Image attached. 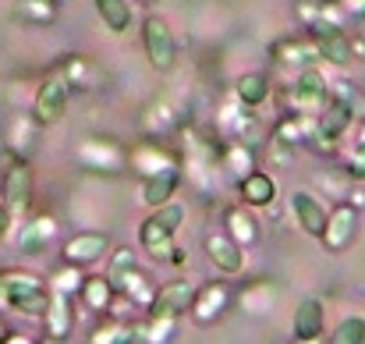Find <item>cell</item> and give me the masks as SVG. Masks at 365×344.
<instances>
[{"instance_id": "obj_26", "label": "cell", "mask_w": 365, "mask_h": 344, "mask_svg": "<svg viewBox=\"0 0 365 344\" xmlns=\"http://www.w3.org/2000/svg\"><path fill=\"white\" fill-rule=\"evenodd\" d=\"M224 231H227L242 248H255V245H259V238H262L259 221H255L245 206H227V210H224Z\"/></svg>"}, {"instance_id": "obj_30", "label": "cell", "mask_w": 365, "mask_h": 344, "mask_svg": "<svg viewBox=\"0 0 365 344\" xmlns=\"http://www.w3.org/2000/svg\"><path fill=\"white\" fill-rule=\"evenodd\" d=\"M269 93H273V86H269V75H262V71H248V75H238V82H235V96H238V103L245 107H262L266 100H269Z\"/></svg>"}, {"instance_id": "obj_21", "label": "cell", "mask_w": 365, "mask_h": 344, "mask_svg": "<svg viewBox=\"0 0 365 344\" xmlns=\"http://www.w3.org/2000/svg\"><path fill=\"white\" fill-rule=\"evenodd\" d=\"M269 57H273V64H280V68H287V71H298V68L316 64V61H319V50L312 46V39H294V36H287V39H277V43L269 46Z\"/></svg>"}, {"instance_id": "obj_27", "label": "cell", "mask_w": 365, "mask_h": 344, "mask_svg": "<svg viewBox=\"0 0 365 344\" xmlns=\"http://www.w3.org/2000/svg\"><path fill=\"white\" fill-rule=\"evenodd\" d=\"M78 298H82V305L86 309H93V313H110L114 309V298H118V291H114V284H110V277L103 273H96V277H82V288H78Z\"/></svg>"}, {"instance_id": "obj_16", "label": "cell", "mask_w": 365, "mask_h": 344, "mask_svg": "<svg viewBox=\"0 0 365 344\" xmlns=\"http://www.w3.org/2000/svg\"><path fill=\"white\" fill-rule=\"evenodd\" d=\"M57 238V217L50 213H39L25 224H18V234H14V245L21 256H43V248Z\"/></svg>"}, {"instance_id": "obj_14", "label": "cell", "mask_w": 365, "mask_h": 344, "mask_svg": "<svg viewBox=\"0 0 365 344\" xmlns=\"http://www.w3.org/2000/svg\"><path fill=\"white\" fill-rule=\"evenodd\" d=\"M269 142L273 146H284V149H298L305 142L316 138V114H280L277 124L269 128Z\"/></svg>"}, {"instance_id": "obj_8", "label": "cell", "mask_w": 365, "mask_h": 344, "mask_svg": "<svg viewBox=\"0 0 365 344\" xmlns=\"http://www.w3.org/2000/svg\"><path fill=\"white\" fill-rule=\"evenodd\" d=\"M355 238H359V210H355L348 199H341V203L327 213V228L319 234V241H323V248H327L330 256H341V252H348V248L355 245Z\"/></svg>"}, {"instance_id": "obj_34", "label": "cell", "mask_w": 365, "mask_h": 344, "mask_svg": "<svg viewBox=\"0 0 365 344\" xmlns=\"http://www.w3.org/2000/svg\"><path fill=\"white\" fill-rule=\"evenodd\" d=\"M82 266H71V263H64L53 277H50V291H64V295H71V298H78V288H82Z\"/></svg>"}, {"instance_id": "obj_35", "label": "cell", "mask_w": 365, "mask_h": 344, "mask_svg": "<svg viewBox=\"0 0 365 344\" xmlns=\"http://www.w3.org/2000/svg\"><path fill=\"white\" fill-rule=\"evenodd\" d=\"M330 344H365V320L362 316H344V320L334 327Z\"/></svg>"}, {"instance_id": "obj_37", "label": "cell", "mask_w": 365, "mask_h": 344, "mask_svg": "<svg viewBox=\"0 0 365 344\" xmlns=\"http://www.w3.org/2000/svg\"><path fill=\"white\" fill-rule=\"evenodd\" d=\"M337 7H341V14L351 21H365V0H337Z\"/></svg>"}, {"instance_id": "obj_41", "label": "cell", "mask_w": 365, "mask_h": 344, "mask_svg": "<svg viewBox=\"0 0 365 344\" xmlns=\"http://www.w3.org/2000/svg\"><path fill=\"white\" fill-rule=\"evenodd\" d=\"M138 4H149V0H138Z\"/></svg>"}, {"instance_id": "obj_24", "label": "cell", "mask_w": 365, "mask_h": 344, "mask_svg": "<svg viewBox=\"0 0 365 344\" xmlns=\"http://www.w3.org/2000/svg\"><path fill=\"white\" fill-rule=\"evenodd\" d=\"M61 75L68 79L71 93H93L96 86H103V71H100V64L89 61V57H82V54H71V57L64 61Z\"/></svg>"}, {"instance_id": "obj_9", "label": "cell", "mask_w": 365, "mask_h": 344, "mask_svg": "<svg viewBox=\"0 0 365 344\" xmlns=\"http://www.w3.org/2000/svg\"><path fill=\"white\" fill-rule=\"evenodd\" d=\"M199 284L195 280H167L163 288L153 291L149 305H145V316H160V320H181L188 309H192V298H195Z\"/></svg>"}, {"instance_id": "obj_28", "label": "cell", "mask_w": 365, "mask_h": 344, "mask_svg": "<svg viewBox=\"0 0 365 344\" xmlns=\"http://www.w3.org/2000/svg\"><path fill=\"white\" fill-rule=\"evenodd\" d=\"M93 344H135V320H124L114 313H103V320L89 334Z\"/></svg>"}, {"instance_id": "obj_36", "label": "cell", "mask_w": 365, "mask_h": 344, "mask_svg": "<svg viewBox=\"0 0 365 344\" xmlns=\"http://www.w3.org/2000/svg\"><path fill=\"white\" fill-rule=\"evenodd\" d=\"M344 174L351 178V181H365V149H351L348 156H344Z\"/></svg>"}, {"instance_id": "obj_39", "label": "cell", "mask_w": 365, "mask_h": 344, "mask_svg": "<svg viewBox=\"0 0 365 344\" xmlns=\"http://www.w3.org/2000/svg\"><path fill=\"white\" fill-rule=\"evenodd\" d=\"M11 224H14V217H11V210H7V206L0 203V238H4V234L11 231Z\"/></svg>"}, {"instance_id": "obj_1", "label": "cell", "mask_w": 365, "mask_h": 344, "mask_svg": "<svg viewBox=\"0 0 365 344\" xmlns=\"http://www.w3.org/2000/svg\"><path fill=\"white\" fill-rule=\"evenodd\" d=\"M185 224V206L181 203H160L153 206V213L138 224V245L153 256V259H167V263H185V252L174 245V234Z\"/></svg>"}, {"instance_id": "obj_19", "label": "cell", "mask_w": 365, "mask_h": 344, "mask_svg": "<svg viewBox=\"0 0 365 344\" xmlns=\"http://www.w3.org/2000/svg\"><path fill=\"white\" fill-rule=\"evenodd\" d=\"M71 295L64 291H50V305L43 313V334L50 341H68L71 338V327H75V313H71Z\"/></svg>"}, {"instance_id": "obj_32", "label": "cell", "mask_w": 365, "mask_h": 344, "mask_svg": "<svg viewBox=\"0 0 365 344\" xmlns=\"http://www.w3.org/2000/svg\"><path fill=\"white\" fill-rule=\"evenodd\" d=\"M57 0H18L14 4V18L21 25H53L57 18Z\"/></svg>"}, {"instance_id": "obj_17", "label": "cell", "mask_w": 365, "mask_h": 344, "mask_svg": "<svg viewBox=\"0 0 365 344\" xmlns=\"http://www.w3.org/2000/svg\"><path fill=\"white\" fill-rule=\"evenodd\" d=\"M110 284H114V291H118V298H124L128 305H135V309H145L149 305V298H153V280H149V273L145 270H138V263H131L128 270L121 273H114L110 277Z\"/></svg>"}, {"instance_id": "obj_42", "label": "cell", "mask_w": 365, "mask_h": 344, "mask_svg": "<svg viewBox=\"0 0 365 344\" xmlns=\"http://www.w3.org/2000/svg\"><path fill=\"white\" fill-rule=\"evenodd\" d=\"M57 4H64V0H57Z\"/></svg>"}, {"instance_id": "obj_31", "label": "cell", "mask_w": 365, "mask_h": 344, "mask_svg": "<svg viewBox=\"0 0 365 344\" xmlns=\"http://www.w3.org/2000/svg\"><path fill=\"white\" fill-rule=\"evenodd\" d=\"M178 185H181V171H163V174H153V178H145L142 181V203L153 210V206H160V203H170V196L178 192Z\"/></svg>"}, {"instance_id": "obj_2", "label": "cell", "mask_w": 365, "mask_h": 344, "mask_svg": "<svg viewBox=\"0 0 365 344\" xmlns=\"http://www.w3.org/2000/svg\"><path fill=\"white\" fill-rule=\"evenodd\" d=\"M75 163L89 174H121L128 171V146L107 135H86L75 146Z\"/></svg>"}, {"instance_id": "obj_11", "label": "cell", "mask_w": 365, "mask_h": 344, "mask_svg": "<svg viewBox=\"0 0 365 344\" xmlns=\"http://www.w3.org/2000/svg\"><path fill=\"white\" fill-rule=\"evenodd\" d=\"M188 124V103H178L170 96L156 100L145 114H142V135L149 138H167L174 131H181Z\"/></svg>"}, {"instance_id": "obj_20", "label": "cell", "mask_w": 365, "mask_h": 344, "mask_svg": "<svg viewBox=\"0 0 365 344\" xmlns=\"http://www.w3.org/2000/svg\"><path fill=\"white\" fill-rule=\"evenodd\" d=\"M273 302H277V284L269 280V277H255V280H248L245 288L235 291V305L248 313V316H266V313H273Z\"/></svg>"}, {"instance_id": "obj_33", "label": "cell", "mask_w": 365, "mask_h": 344, "mask_svg": "<svg viewBox=\"0 0 365 344\" xmlns=\"http://www.w3.org/2000/svg\"><path fill=\"white\" fill-rule=\"evenodd\" d=\"M93 4H96V14L103 18V25L110 32L124 36L131 29V4L128 0H93Z\"/></svg>"}, {"instance_id": "obj_4", "label": "cell", "mask_w": 365, "mask_h": 344, "mask_svg": "<svg viewBox=\"0 0 365 344\" xmlns=\"http://www.w3.org/2000/svg\"><path fill=\"white\" fill-rule=\"evenodd\" d=\"M128 171H135V174L145 181V178L163 174V171H181V156H178L174 149H167L163 138L142 135L138 142L128 146Z\"/></svg>"}, {"instance_id": "obj_10", "label": "cell", "mask_w": 365, "mask_h": 344, "mask_svg": "<svg viewBox=\"0 0 365 344\" xmlns=\"http://www.w3.org/2000/svg\"><path fill=\"white\" fill-rule=\"evenodd\" d=\"M231 305H235V288L224 284V280H213V284H202V288L195 291L188 313H192V320H195L199 327H210V323H217Z\"/></svg>"}, {"instance_id": "obj_7", "label": "cell", "mask_w": 365, "mask_h": 344, "mask_svg": "<svg viewBox=\"0 0 365 344\" xmlns=\"http://www.w3.org/2000/svg\"><path fill=\"white\" fill-rule=\"evenodd\" d=\"M142 46H145V57H149L153 71H170L174 68L178 43H174L170 25L160 14H145V21H142Z\"/></svg>"}, {"instance_id": "obj_25", "label": "cell", "mask_w": 365, "mask_h": 344, "mask_svg": "<svg viewBox=\"0 0 365 344\" xmlns=\"http://www.w3.org/2000/svg\"><path fill=\"white\" fill-rule=\"evenodd\" d=\"M220 171H224L227 181L238 185L245 174L255 171V149L245 146V142H227L224 138V146H220Z\"/></svg>"}, {"instance_id": "obj_12", "label": "cell", "mask_w": 365, "mask_h": 344, "mask_svg": "<svg viewBox=\"0 0 365 344\" xmlns=\"http://www.w3.org/2000/svg\"><path fill=\"white\" fill-rule=\"evenodd\" d=\"M107 256H110V238L103 231H78L61 248V259L71 263V266H82V270L100 263V259H107Z\"/></svg>"}, {"instance_id": "obj_5", "label": "cell", "mask_w": 365, "mask_h": 344, "mask_svg": "<svg viewBox=\"0 0 365 344\" xmlns=\"http://www.w3.org/2000/svg\"><path fill=\"white\" fill-rule=\"evenodd\" d=\"M68 103H71V86H68V79L61 71H53V75H46L39 82V89L32 96V121L39 128H50L68 114Z\"/></svg>"}, {"instance_id": "obj_29", "label": "cell", "mask_w": 365, "mask_h": 344, "mask_svg": "<svg viewBox=\"0 0 365 344\" xmlns=\"http://www.w3.org/2000/svg\"><path fill=\"white\" fill-rule=\"evenodd\" d=\"M36 135H39V124L32 121V114H18L7 124V153H14L18 160H29V153L36 149Z\"/></svg>"}, {"instance_id": "obj_6", "label": "cell", "mask_w": 365, "mask_h": 344, "mask_svg": "<svg viewBox=\"0 0 365 344\" xmlns=\"http://www.w3.org/2000/svg\"><path fill=\"white\" fill-rule=\"evenodd\" d=\"M32 192H36V174L29 167V160H7L4 174H0V203L11 210V217H21L32 206Z\"/></svg>"}, {"instance_id": "obj_22", "label": "cell", "mask_w": 365, "mask_h": 344, "mask_svg": "<svg viewBox=\"0 0 365 344\" xmlns=\"http://www.w3.org/2000/svg\"><path fill=\"white\" fill-rule=\"evenodd\" d=\"M323 327H327V309L316 295L302 298L298 309H294V320H291V330L298 341H319L323 338Z\"/></svg>"}, {"instance_id": "obj_3", "label": "cell", "mask_w": 365, "mask_h": 344, "mask_svg": "<svg viewBox=\"0 0 365 344\" xmlns=\"http://www.w3.org/2000/svg\"><path fill=\"white\" fill-rule=\"evenodd\" d=\"M213 131H217L220 138H227V142H245V146H252V149H259V146L266 142L262 121L252 114V107L238 103L235 93H231L227 103H220V111H217V128H213Z\"/></svg>"}, {"instance_id": "obj_23", "label": "cell", "mask_w": 365, "mask_h": 344, "mask_svg": "<svg viewBox=\"0 0 365 344\" xmlns=\"http://www.w3.org/2000/svg\"><path fill=\"white\" fill-rule=\"evenodd\" d=\"M238 196H242L245 206H252V210H266V206H273L277 203V181L266 174V171H252V174H245L242 181H238Z\"/></svg>"}, {"instance_id": "obj_13", "label": "cell", "mask_w": 365, "mask_h": 344, "mask_svg": "<svg viewBox=\"0 0 365 344\" xmlns=\"http://www.w3.org/2000/svg\"><path fill=\"white\" fill-rule=\"evenodd\" d=\"M351 124H355V111H351L344 100L330 96V100L323 103V111L316 114V138H319L323 146H334V142H341V138L348 135Z\"/></svg>"}, {"instance_id": "obj_40", "label": "cell", "mask_w": 365, "mask_h": 344, "mask_svg": "<svg viewBox=\"0 0 365 344\" xmlns=\"http://www.w3.org/2000/svg\"><path fill=\"white\" fill-rule=\"evenodd\" d=\"M355 146H359V149H365V117H362V124H359V135H355Z\"/></svg>"}, {"instance_id": "obj_38", "label": "cell", "mask_w": 365, "mask_h": 344, "mask_svg": "<svg viewBox=\"0 0 365 344\" xmlns=\"http://www.w3.org/2000/svg\"><path fill=\"white\" fill-rule=\"evenodd\" d=\"M11 341H25V338H21V334H18V330H14V327L4 320V316H0V344H11Z\"/></svg>"}, {"instance_id": "obj_15", "label": "cell", "mask_w": 365, "mask_h": 344, "mask_svg": "<svg viewBox=\"0 0 365 344\" xmlns=\"http://www.w3.org/2000/svg\"><path fill=\"white\" fill-rule=\"evenodd\" d=\"M202 245H206V256H210V263H213L217 270H224V273H242L245 248L227 234V231H217V228L206 231Z\"/></svg>"}, {"instance_id": "obj_18", "label": "cell", "mask_w": 365, "mask_h": 344, "mask_svg": "<svg viewBox=\"0 0 365 344\" xmlns=\"http://www.w3.org/2000/svg\"><path fill=\"white\" fill-rule=\"evenodd\" d=\"M291 213H294V224L305 231L309 238H319L327 228V206L316 199V192L309 188H298L291 192Z\"/></svg>"}]
</instances>
